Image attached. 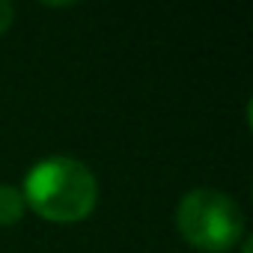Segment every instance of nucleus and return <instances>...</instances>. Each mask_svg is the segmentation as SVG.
<instances>
[{
  "label": "nucleus",
  "instance_id": "1",
  "mask_svg": "<svg viewBox=\"0 0 253 253\" xmlns=\"http://www.w3.org/2000/svg\"><path fill=\"white\" fill-rule=\"evenodd\" d=\"M24 203L51 223H78L95 211L98 182L92 170L69 155H51L24 176Z\"/></svg>",
  "mask_w": 253,
  "mask_h": 253
},
{
  "label": "nucleus",
  "instance_id": "2",
  "mask_svg": "<svg viewBox=\"0 0 253 253\" xmlns=\"http://www.w3.org/2000/svg\"><path fill=\"white\" fill-rule=\"evenodd\" d=\"M179 235L206 253H223L244 238V214L232 197L217 188H194L176 209Z\"/></svg>",
  "mask_w": 253,
  "mask_h": 253
},
{
  "label": "nucleus",
  "instance_id": "3",
  "mask_svg": "<svg viewBox=\"0 0 253 253\" xmlns=\"http://www.w3.org/2000/svg\"><path fill=\"white\" fill-rule=\"evenodd\" d=\"M27 214V203L21 188L15 185H0V226H15Z\"/></svg>",
  "mask_w": 253,
  "mask_h": 253
},
{
  "label": "nucleus",
  "instance_id": "4",
  "mask_svg": "<svg viewBox=\"0 0 253 253\" xmlns=\"http://www.w3.org/2000/svg\"><path fill=\"white\" fill-rule=\"evenodd\" d=\"M15 21V6L6 3V0H0V33H6Z\"/></svg>",
  "mask_w": 253,
  "mask_h": 253
}]
</instances>
